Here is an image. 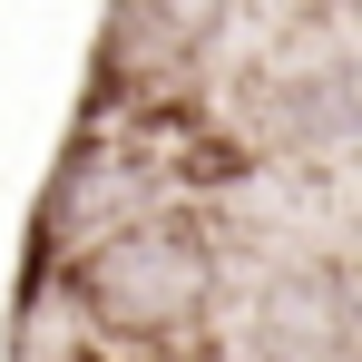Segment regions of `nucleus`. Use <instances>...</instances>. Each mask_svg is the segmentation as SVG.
Instances as JSON below:
<instances>
[{"label": "nucleus", "mask_w": 362, "mask_h": 362, "mask_svg": "<svg viewBox=\"0 0 362 362\" xmlns=\"http://www.w3.org/2000/svg\"><path fill=\"white\" fill-rule=\"evenodd\" d=\"M69 303L98 362H216V245L196 216H127L78 245Z\"/></svg>", "instance_id": "1"}, {"label": "nucleus", "mask_w": 362, "mask_h": 362, "mask_svg": "<svg viewBox=\"0 0 362 362\" xmlns=\"http://www.w3.org/2000/svg\"><path fill=\"white\" fill-rule=\"evenodd\" d=\"M343 362H362V343H353V353H343Z\"/></svg>", "instance_id": "2"}]
</instances>
